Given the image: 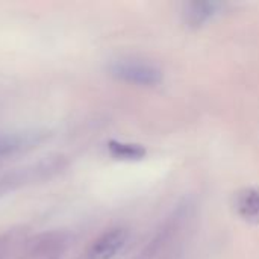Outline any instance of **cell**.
Masks as SVG:
<instances>
[{
  "label": "cell",
  "mask_w": 259,
  "mask_h": 259,
  "mask_svg": "<svg viewBox=\"0 0 259 259\" xmlns=\"http://www.w3.org/2000/svg\"><path fill=\"white\" fill-rule=\"evenodd\" d=\"M109 73L127 83L141 87H155L162 80V73L158 67L137 59H120L111 64Z\"/></svg>",
  "instance_id": "6da1fadb"
},
{
  "label": "cell",
  "mask_w": 259,
  "mask_h": 259,
  "mask_svg": "<svg viewBox=\"0 0 259 259\" xmlns=\"http://www.w3.org/2000/svg\"><path fill=\"white\" fill-rule=\"evenodd\" d=\"M129 234L123 228H115L99 237L90 247L88 259H114L126 246Z\"/></svg>",
  "instance_id": "7a4b0ae2"
},
{
  "label": "cell",
  "mask_w": 259,
  "mask_h": 259,
  "mask_svg": "<svg viewBox=\"0 0 259 259\" xmlns=\"http://www.w3.org/2000/svg\"><path fill=\"white\" fill-rule=\"evenodd\" d=\"M222 8H223V5L217 3V2L190 3L185 9V21L188 23V26H193V27L203 26L206 21L212 20L220 12Z\"/></svg>",
  "instance_id": "3957f363"
},
{
  "label": "cell",
  "mask_w": 259,
  "mask_h": 259,
  "mask_svg": "<svg viewBox=\"0 0 259 259\" xmlns=\"http://www.w3.org/2000/svg\"><path fill=\"white\" fill-rule=\"evenodd\" d=\"M41 140L39 134L33 132H17V134H3L0 135V159L17 153L23 149L30 147L33 143L36 144Z\"/></svg>",
  "instance_id": "277c9868"
},
{
  "label": "cell",
  "mask_w": 259,
  "mask_h": 259,
  "mask_svg": "<svg viewBox=\"0 0 259 259\" xmlns=\"http://www.w3.org/2000/svg\"><path fill=\"white\" fill-rule=\"evenodd\" d=\"M235 209L243 219L259 222V190L247 188L238 193L235 197Z\"/></svg>",
  "instance_id": "5b68a950"
},
{
  "label": "cell",
  "mask_w": 259,
  "mask_h": 259,
  "mask_svg": "<svg viewBox=\"0 0 259 259\" xmlns=\"http://www.w3.org/2000/svg\"><path fill=\"white\" fill-rule=\"evenodd\" d=\"M108 149L112 156L117 159H127V161H137L141 159L146 155V149L140 144H131V143H120V141H111L108 144Z\"/></svg>",
  "instance_id": "8992f818"
},
{
  "label": "cell",
  "mask_w": 259,
  "mask_h": 259,
  "mask_svg": "<svg viewBox=\"0 0 259 259\" xmlns=\"http://www.w3.org/2000/svg\"><path fill=\"white\" fill-rule=\"evenodd\" d=\"M9 243H11V240L8 235H0V259L8 258Z\"/></svg>",
  "instance_id": "52a82bcc"
}]
</instances>
